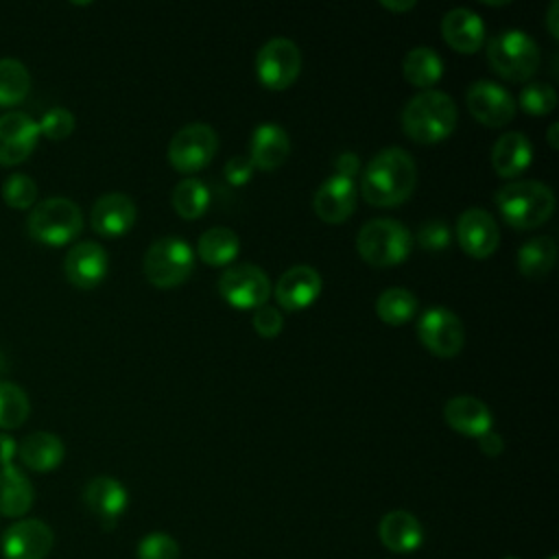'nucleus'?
Instances as JSON below:
<instances>
[{
    "label": "nucleus",
    "mask_w": 559,
    "mask_h": 559,
    "mask_svg": "<svg viewBox=\"0 0 559 559\" xmlns=\"http://www.w3.org/2000/svg\"><path fill=\"white\" fill-rule=\"evenodd\" d=\"M515 105H520L531 116H546L557 105V92L550 83L533 81V83H526L520 90V96H518Z\"/></svg>",
    "instance_id": "nucleus-35"
},
{
    "label": "nucleus",
    "mask_w": 559,
    "mask_h": 559,
    "mask_svg": "<svg viewBox=\"0 0 559 559\" xmlns=\"http://www.w3.org/2000/svg\"><path fill=\"white\" fill-rule=\"evenodd\" d=\"M66 456L63 441L55 432L37 430L17 443V459L33 472H52Z\"/></svg>",
    "instance_id": "nucleus-26"
},
{
    "label": "nucleus",
    "mask_w": 559,
    "mask_h": 559,
    "mask_svg": "<svg viewBox=\"0 0 559 559\" xmlns=\"http://www.w3.org/2000/svg\"><path fill=\"white\" fill-rule=\"evenodd\" d=\"M194 269V251L188 240L179 236H164L155 240L142 262L144 277L157 288H173L183 284Z\"/></svg>",
    "instance_id": "nucleus-7"
},
{
    "label": "nucleus",
    "mask_w": 559,
    "mask_h": 559,
    "mask_svg": "<svg viewBox=\"0 0 559 559\" xmlns=\"http://www.w3.org/2000/svg\"><path fill=\"white\" fill-rule=\"evenodd\" d=\"M496 205L513 229H535L555 212V192L537 179H518L496 190Z\"/></svg>",
    "instance_id": "nucleus-3"
},
{
    "label": "nucleus",
    "mask_w": 559,
    "mask_h": 559,
    "mask_svg": "<svg viewBox=\"0 0 559 559\" xmlns=\"http://www.w3.org/2000/svg\"><path fill=\"white\" fill-rule=\"evenodd\" d=\"M253 164L249 157L245 155H234L227 164H225V179L231 183V186H242L251 179L253 175Z\"/></svg>",
    "instance_id": "nucleus-41"
},
{
    "label": "nucleus",
    "mask_w": 559,
    "mask_h": 559,
    "mask_svg": "<svg viewBox=\"0 0 559 559\" xmlns=\"http://www.w3.org/2000/svg\"><path fill=\"white\" fill-rule=\"evenodd\" d=\"M107 269H109V255L94 240H83L72 245L63 260V273L68 282L76 288L98 286L105 280Z\"/></svg>",
    "instance_id": "nucleus-17"
},
{
    "label": "nucleus",
    "mask_w": 559,
    "mask_h": 559,
    "mask_svg": "<svg viewBox=\"0 0 559 559\" xmlns=\"http://www.w3.org/2000/svg\"><path fill=\"white\" fill-rule=\"evenodd\" d=\"M31 90L28 68L13 57L0 59V107H13L26 98Z\"/></svg>",
    "instance_id": "nucleus-33"
},
{
    "label": "nucleus",
    "mask_w": 559,
    "mask_h": 559,
    "mask_svg": "<svg viewBox=\"0 0 559 559\" xmlns=\"http://www.w3.org/2000/svg\"><path fill=\"white\" fill-rule=\"evenodd\" d=\"M218 293L234 308L255 310L266 304L271 295V280L258 264H229L218 277Z\"/></svg>",
    "instance_id": "nucleus-10"
},
{
    "label": "nucleus",
    "mask_w": 559,
    "mask_h": 559,
    "mask_svg": "<svg viewBox=\"0 0 559 559\" xmlns=\"http://www.w3.org/2000/svg\"><path fill=\"white\" fill-rule=\"evenodd\" d=\"M465 103H467L469 114L480 124L491 127V129H498V127H504L507 122H511L515 116V107H518L515 98L511 96V92L504 85H500L496 81H487V79L474 81L467 87Z\"/></svg>",
    "instance_id": "nucleus-12"
},
{
    "label": "nucleus",
    "mask_w": 559,
    "mask_h": 559,
    "mask_svg": "<svg viewBox=\"0 0 559 559\" xmlns=\"http://www.w3.org/2000/svg\"><path fill=\"white\" fill-rule=\"evenodd\" d=\"M491 70L507 81H528L539 68V48L535 39L518 28L496 33L487 44Z\"/></svg>",
    "instance_id": "nucleus-6"
},
{
    "label": "nucleus",
    "mask_w": 559,
    "mask_h": 559,
    "mask_svg": "<svg viewBox=\"0 0 559 559\" xmlns=\"http://www.w3.org/2000/svg\"><path fill=\"white\" fill-rule=\"evenodd\" d=\"M478 448H480V452L487 454V456H498V454H502V450H504V439L491 428V430H487L485 435L478 437Z\"/></svg>",
    "instance_id": "nucleus-42"
},
{
    "label": "nucleus",
    "mask_w": 559,
    "mask_h": 559,
    "mask_svg": "<svg viewBox=\"0 0 559 559\" xmlns=\"http://www.w3.org/2000/svg\"><path fill=\"white\" fill-rule=\"evenodd\" d=\"M417 186V166L408 151L389 146L378 151L360 177V194L373 207L404 203Z\"/></svg>",
    "instance_id": "nucleus-1"
},
{
    "label": "nucleus",
    "mask_w": 559,
    "mask_h": 559,
    "mask_svg": "<svg viewBox=\"0 0 559 559\" xmlns=\"http://www.w3.org/2000/svg\"><path fill=\"white\" fill-rule=\"evenodd\" d=\"M380 7H382V9H389V11L404 13V11H411V9L415 7V0H404V2H400V0H382Z\"/></svg>",
    "instance_id": "nucleus-46"
},
{
    "label": "nucleus",
    "mask_w": 559,
    "mask_h": 559,
    "mask_svg": "<svg viewBox=\"0 0 559 559\" xmlns=\"http://www.w3.org/2000/svg\"><path fill=\"white\" fill-rule=\"evenodd\" d=\"M218 151V135L205 122H190L181 127L168 144V162L175 170L192 175L205 168Z\"/></svg>",
    "instance_id": "nucleus-9"
},
{
    "label": "nucleus",
    "mask_w": 559,
    "mask_h": 559,
    "mask_svg": "<svg viewBox=\"0 0 559 559\" xmlns=\"http://www.w3.org/2000/svg\"><path fill=\"white\" fill-rule=\"evenodd\" d=\"M301 72L299 46L288 37H271L255 55L258 81L273 92L290 87Z\"/></svg>",
    "instance_id": "nucleus-8"
},
{
    "label": "nucleus",
    "mask_w": 559,
    "mask_h": 559,
    "mask_svg": "<svg viewBox=\"0 0 559 559\" xmlns=\"http://www.w3.org/2000/svg\"><path fill=\"white\" fill-rule=\"evenodd\" d=\"M417 338L430 354L452 358L463 349L465 328L450 308L432 306L424 310L417 321Z\"/></svg>",
    "instance_id": "nucleus-11"
},
{
    "label": "nucleus",
    "mask_w": 559,
    "mask_h": 559,
    "mask_svg": "<svg viewBox=\"0 0 559 559\" xmlns=\"http://www.w3.org/2000/svg\"><path fill=\"white\" fill-rule=\"evenodd\" d=\"M402 74L411 85L432 90L443 76V59L430 46H415L402 59Z\"/></svg>",
    "instance_id": "nucleus-29"
},
{
    "label": "nucleus",
    "mask_w": 559,
    "mask_h": 559,
    "mask_svg": "<svg viewBox=\"0 0 559 559\" xmlns=\"http://www.w3.org/2000/svg\"><path fill=\"white\" fill-rule=\"evenodd\" d=\"M456 105L441 90H421L402 109V129L417 144L443 142L456 127Z\"/></svg>",
    "instance_id": "nucleus-2"
},
{
    "label": "nucleus",
    "mask_w": 559,
    "mask_h": 559,
    "mask_svg": "<svg viewBox=\"0 0 559 559\" xmlns=\"http://www.w3.org/2000/svg\"><path fill=\"white\" fill-rule=\"evenodd\" d=\"M288 153H290V138L284 127L275 122H262L253 129L251 148L247 155L253 168L271 173L286 162Z\"/></svg>",
    "instance_id": "nucleus-24"
},
{
    "label": "nucleus",
    "mask_w": 559,
    "mask_h": 559,
    "mask_svg": "<svg viewBox=\"0 0 559 559\" xmlns=\"http://www.w3.org/2000/svg\"><path fill=\"white\" fill-rule=\"evenodd\" d=\"M531 159H533L531 140L520 131L502 133L491 146V166L496 175L504 179H511L524 173L531 166Z\"/></svg>",
    "instance_id": "nucleus-25"
},
{
    "label": "nucleus",
    "mask_w": 559,
    "mask_h": 559,
    "mask_svg": "<svg viewBox=\"0 0 559 559\" xmlns=\"http://www.w3.org/2000/svg\"><path fill=\"white\" fill-rule=\"evenodd\" d=\"M504 559H518V557H504Z\"/></svg>",
    "instance_id": "nucleus-49"
},
{
    "label": "nucleus",
    "mask_w": 559,
    "mask_h": 559,
    "mask_svg": "<svg viewBox=\"0 0 559 559\" xmlns=\"http://www.w3.org/2000/svg\"><path fill=\"white\" fill-rule=\"evenodd\" d=\"M356 249L373 266H397L413 251V234L395 218H371L360 227Z\"/></svg>",
    "instance_id": "nucleus-4"
},
{
    "label": "nucleus",
    "mask_w": 559,
    "mask_h": 559,
    "mask_svg": "<svg viewBox=\"0 0 559 559\" xmlns=\"http://www.w3.org/2000/svg\"><path fill=\"white\" fill-rule=\"evenodd\" d=\"M2 201L13 210H28L37 201V183L24 173H13L2 181Z\"/></svg>",
    "instance_id": "nucleus-36"
},
{
    "label": "nucleus",
    "mask_w": 559,
    "mask_h": 559,
    "mask_svg": "<svg viewBox=\"0 0 559 559\" xmlns=\"http://www.w3.org/2000/svg\"><path fill=\"white\" fill-rule=\"evenodd\" d=\"M39 140L37 120L24 111H7L0 116V164L15 166L28 159Z\"/></svg>",
    "instance_id": "nucleus-15"
},
{
    "label": "nucleus",
    "mask_w": 559,
    "mask_h": 559,
    "mask_svg": "<svg viewBox=\"0 0 559 559\" xmlns=\"http://www.w3.org/2000/svg\"><path fill=\"white\" fill-rule=\"evenodd\" d=\"M557 13H559V2L552 0L550 7H548V13H546V24H548V31L550 35L557 39L559 37V28H557Z\"/></svg>",
    "instance_id": "nucleus-45"
},
{
    "label": "nucleus",
    "mask_w": 559,
    "mask_h": 559,
    "mask_svg": "<svg viewBox=\"0 0 559 559\" xmlns=\"http://www.w3.org/2000/svg\"><path fill=\"white\" fill-rule=\"evenodd\" d=\"M4 367H7V358H4V352L0 349V373L4 371Z\"/></svg>",
    "instance_id": "nucleus-48"
},
{
    "label": "nucleus",
    "mask_w": 559,
    "mask_h": 559,
    "mask_svg": "<svg viewBox=\"0 0 559 559\" xmlns=\"http://www.w3.org/2000/svg\"><path fill=\"white\" fill-rule=\"evenodd\" d=\"M83 504L105 528H111L127 511L129 493L120 480L96 476L83 487Z\"/></svg>",
    "instance_id": "nucleus-18"
},
{
    "label": "nucleus",
    "mask_w": 559,
    "mask_h": 559,
    "mask_svg": "<svg viewBox=\"0 0 559 559\" xmlns=\"http://www.w3.org/2000/svg\"><path fill=\"white\" fill-rule=\"evenodd\" d=\"M173 207L175 212L186 218L194 221L205 214L210 205V190L199 177H183L175 188H173Z\"/></svg>",
    "instance_id": "nucleus-31"
},
{
    "label": "nucleus",
    "mask_w": 559,
    "mask_h": 559,
    "mask_svg": "<svg viewBox=\"0 0 559 559\" xmlns=\"http://www.w3.org/2000/svg\"><path fill=\"white\" fill-rule=\"evenodd\" d=\"M550 559H555V557H550Z\"/></svg>",
    "instance_id": "nucleus-50"
},
{
    "label": "nucleus",
    "mask_w": 559,
    "mask_h": 559,
    "mask_svg": "<svg viewBox=\"0 0 559 559\" xmlns=\"http://www.w3.org/2000/svg\"><path fill=\"white\" fill-rule=\"evenodd\" d=\"M273 295L280 308L288 312L304 310L321 295V275L310 264H295L280 275Z\"/></svg>",
    "instance_id": "nucleus-16"
},
{
    "label": "nucleus",
    "mask_w": 559,
    "mask_h": 559,
    "mask_svg": "<svg viewBox=\"0 0 559 559\" xmlns=\"http://www.w3.org/2000/svg\"><path fill=\"white\" fill-rule=\"evenodd\" d=\"M376 312L389 325L408 323L417 314V297L402 286H391L378 295Z\"/></svg>",
    "instance_id": "nucleus-32"
},
{
    "label": "nucleus",
    "mask_w": 559,
    "mask_h": 559,
    "mask_svg": "<svg viewBox=\"0 0 559 559\" xmlns=\"http://www.w3.org/2000/svg\"><path fill=\"white\" fill-rule=\"evenodd\" d=\"M378 537L382 546L395 555L415 552L424 542L421 522L404 509H395L382 515L378 524Z\"/></svg>",
    "instance_id": "nucleus-23"
},
{
    "label": "nucleus",
    "mask_w": 559,
    "mask_h": 559,
    "mask_svg": "<svg viewBox=\"0 0 559 559\" xmlns=\"http://www.w3.org/2000/svg\"><path fill=\"white\" fill-rule=\"evenodd\" d=\"M548 144H550L552 148H557V122H552L550 129H548Z\"/></svg>",
    "instance_id": "nucleus-47"
},
{
    "label": "nucleus",
    "mask_w": 559,
    "mask_h": 559,
    "mask_svg": "<svg viewBox=\"0 0 559 559\" xmlns=\"http://www.w3.org/2000/svg\"><path fill=\"white\" fill-rule=\"evenodd\" d=\"M441 33L448 46L463 55H472L485 44V22L467 7L450 9L441 20Z\"/></svg>",
    "instance_id": "nucleus-21"
},
{
    "label": "nucleus",
    "mask_w": 559,
    "mask_h": 559,
    "mask_svg": "<svg viewBox=\"0 0 559 559\" xmlns=\"http://www.w3.org/2000/svg\"><path fill=\"white\" fill-rule=\"evenodd\" d=\"M74 114L66 107H50L37 122L39 127V135H46L52 142L66 140L72 131H74Z\"/></svg>",
    "instance_id": "nucleus-37"
},
{
    "label": "nucleus",
    "mask_w": 559,
    "mask_h": 559,
    "mask_svg": "<svg viewBox=\"0 0 559 559\" xmlns=\"http://www.w3.org/2000/svg\"><path fill=\"white\" fill-rule=\"evenodd\" d=\"M83 229L81 207L66 197H50L39 201L28 218L26 231L33 240L46 247H61L72 242Z\"/></svg>",
    "instance_id": "nucleus-5"
},
{
    "label": "nucleus",
    "mask_w": 559,
    "mask_h": 559,
    "mask_svg": "<svg viewBox=\"0 0 559 559\" xmlns=\"http://www.w3.org/2000/svg\"><path fill=\"white\" fill-rule=\"evenodd\" d=\"M179 544L168 533H148L138 544V559H177Z\"/></svg>",
    "instance_id": "nucleus-38"
},
{
    "label": "nucleus",
    "mask_w": 559,
    "mask_h": 559,
    "mask_svg": "<svg viewBox=\"0 0 559 559\" xmlns=\"http://www.w3.org/2000/svg\"><path fill=\"white\" fill-rule=\"evenodd\" d=\"M445 424L465 437H480L493 426L489 406L474 395H454L443 406Z\"/></svg>",
    "instance_id": "nucleus-22"
},
{
    "label": "nucleus",
    "mask_w": 559,
    "mask_h": 559,
    "mask_svg": "<svg viewBox=\"0 0 559 559\" xmlns=\"http://www.w3.org/2000/svg\"><path fill=\"white\" fill-rule=\"evenodd\" d=\"M138 218L135 203L124 192H107L96 199L90 212L92 229L100 236L116 238L127 234Z\"/></svg>",
    "instance_id": "nucleus-19"
},
{
    "label": "nucleus",
    "mask_w": 559,
    "mask_h": 559,
    "mask_svg": "<svg viewBox=\"0 0 559 559\" xmlns=\"http://www.w3.org/2000/svg\"><path fill=\"white\" fill-rule=\"evenodd\" d=\"M450 238H452L450 225L445 221H441V218L426 221L419 227V231H417V242L426 251H443V249H448Z\"/></svg>",
    "instance_id": "nucleus-39"
},
{
    "label": "nucleus",
    "mask_w": 559,
    "mask_h": 559,
    "mask_svg": "<svg viewBox=\"0 0 559 559\" xmlns=\"http://www.w3.org/2000/svg\"><path fill=\"white\" fill-rule=\"evenodd\" d=\"M456 240L467 255L483 260L498 249L500 227L485 207H467L456 221Z\"/></svg>",
    "instance_id": "nucleus-14"
},
{
    "label": "nucleus",
    "mask_w": 559,
    "mask_h": 559,
    "mask_svg": "<svg viewBox=\"0 0 559 559\" xmlns=\"http://www.w3.org/2000/svg\"><path fill=\"white\" fill-rule=\"evenodd\" d=\"M360 170V159L356 153H341L334 162V173L354 179V175H358Z\"/></svg>",
    "instance_id": "nucleus-43"
},
{
    "label": "nucleus",
    "mask_w": 559,
    "mask_h": 559,
    "mask_svg": "<svg viewBox=\"0 0 559 559\" xmlns=\"http://www.w3.org/2000/svg\"><path fill=\"white\" fill-rule=\"evenodd\" d=\"M251 323H253V330L262 338H275L282 332V328H284V317L280 314V310L275 306L262 304V306H258L253 310Z\"/></svg>",
    "instance_id": "nucleus-40"
},
{
    "label": "nucleus",
    "mask_w": 559,
    "mask_h": 559,
    "mask_svg": "<svg viewBox=\"0 0 559 559\" xmlns=\"http://www.w3.org/2000/svg\"><path fill=\"white\" fill-rule=\"evenodd\" d=\"M31 413L26 391L9 380H0V428L13 430L20 428Z\"/></svg>",
    "instance_id": "nucleus-34"
},
{
    "label": "nucleus",
    "mask_w": 559,
    "mask_h": 559,
    "mask_svg": "<svg viewBox=\"0 0 559 559\" xmlns=\"http://www.w3.org/2000/svg\"><path fill=\"white\" fill-rule=\"evenodd\" d=\"M314 214L325 223H343L356 210V183L343 175H330L314 192Z\"/></svg>",
    "instance_id": "nucleus-20"
},
{
    "label": "nucleus",
    "mask_w": 559,
    "mask_h": 559,
    "mask_svg": "<svg viewBox=\"0 0 559 559\" xmlns=\"http://www.w3.org/2000/svg\"><path fill=\"white\" fill-rule=\"evenodd\" d=\"M17 456V443L13 437L0 432V467L11 465L13 459Z\"/></svg>",
    "instance_id": "nucleus-44"
},
{
    "label": "nucleus",
    "mask_w": 559,
    "mask_h": 559,
    "mask_svg": "<svg viewBox=\"0 0 559 559\" xmlns=\"http://www.w3.org/2000/svg\"><path fill=\"white\" fill-rule=\"evenodd\" d=\"M55 533L37 518L13 522L0 539L4 559H46L52 550Z\"/></svg>",
    "instance_id": "nucleus-13"
},
{
    "label": "nucleus",
    "mask_w": 559,
    "mask_h": 559,
    "mask_svg": "<svg viewBox=\"0 0 559 559\" xmlns=\"http://www.w3.org/2000/svg\"><path fill=\"white\" fill-rule=\"evenodd\" d=\"M518 269L528 280H544L557 262V242L552 236H535L518 249Z\"/></svg>",
    "instance_id": "nucleus-30"
},
{
    "label": "nucleus",
    "mask_w": 559,
    "mask_h": 559,
    "mask_svg": "<svg viewBox=\"0 0 559 559\" xmlns=\"http://www.w3.org/2000/svg\"><path fill=\"white\" fill-rule=\"evenodd\" d=\"M240 253V238L229 227H210L197 240V255L207 266H229Z\"/></svg>",
    "instance_id": "nucleus-28"
},
{
    "label": "nucleus",
    "mask_w": 559,
    "mask_h": 559,
    "mask_svg": "<svg viewBox=\"0 0 559 559\" xmlns=\"http://www.w3.org/2000/svg\"><path fill=\"white\" fill-rule=\"evenodd\" d=\"M35 500V489L28 476L17 465L0 467V515L22 518Z\"/></svg>",
    "instance_id": "nucleus-27"
}]
</instances>
